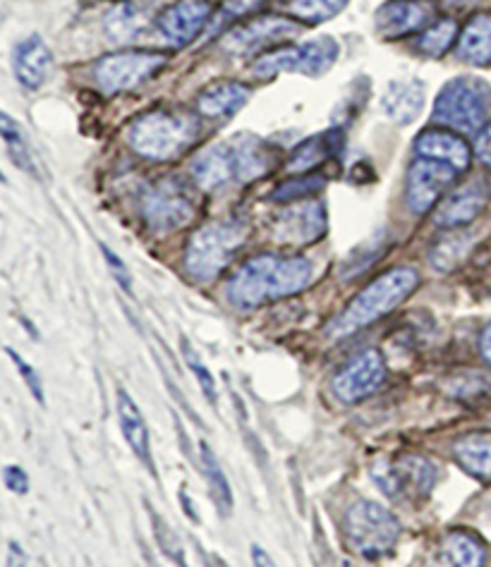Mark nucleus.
Listing matches in <instances>:
<instances>
[{
	"mask_svg": "<svg viewBox=\"0 0 491 567\" xmlns=\"http://www.w3.org/2000/svg\"><path fill=\"white\" fill-rule=\"evenodd\" d=\"M311 282V264L305 257L257 254L228 280V300L237 309H257L266 302L303 292Z\"/></svg>",
	"mask_w": 491,
	"mask_h": 567,
	"instance_id": "nucleus-1",
	"label": "nucleus"
},
{
	"mask_svg": "<svg viewBox=\"0 0 491 567\" xmlns=\"http://www.w3.org/2000/svg\"><path fill=\"white\" fill-rule=\"evenodd\" d=\"M420 274L410 266L393 268V271L371 280L369 286L355 297L348 309L340 315L331 328V338H348L362 328L371 326L377 319L391 315L396 307L403 305L408 297L418 290Z\"/></svg>",
	"mask_w": 491,
	"mask_h": 567,
	"instance_id": "nucleus-2",
	"label": "nucleus"
},
{
	"mask_svg": "<svg viewBox=\"0 0 491 567\" xmlns=\"http://www.w3.org/2000/svg\"><path fill=\"white\" fill-rule=\"evenodd\" d=\"M249 226L241 216H228L209 223L202 230L192 235V240L185 251L187 274L195 280H214L223 274L237 249L247 240Z\"/></svg>",
	"mask_w": 491,
	"mask_h": 567,
	"instance_id": "nucleus-3",
	"label": "nucleus"
},
{
	"mask_svg": "<svg viewBox=\"0 0 491 567\" xmlns=\"http://www.w3.org/2000/svg\"><path fill=\"white\" fill-rule=\"evenodd\" d=\"M195 117L171 111H152L140 115L127 130V142L135 152L152 161H171L181 156L197 140Z\"/></svg>",
	"mask_w": 491,
	"mask_h": 567,
	"instance_id": "nucleus-4",
	"label": "nucleus"
},
{
	"mask_svg": "<svg viewBox=\"0 0 491 567\" xmlns=\"http://www.w3.org/2000/svg\"><path fill=\"white\" fill-rule=\"evenodd\" d=\"M344 536L357 556L379 558L398 544L400 522L381 503L355 501L344 517Z\"/></svg>",
	"mask_w": 491,
	"mask_h": 567,
	"instance_id": "nucleus-5",
	"label": "nucleus"
},
{
	"mask_svg": "<svg viewBox=\"0 0 491 567\" xmlns=\"http://www.w3.org/2000/svg\"><path fill=\"white\" fill-rule=\"evenodd\" d=\"M491 109V89L474 78H456L446 84L434 103L439 123L460 132H478L487 123Z\"/></svg>",
	"mask_w": 491,
	"mask_h": 567,
	"instance_id": "nucleus-6",
	"label": "nucleus"
},
{
	"mask_svg": "<svg viewBox=\"0 0 491 567\" xmlns=\"http://www.w3.org/2000/svg\"><path fill=\"white\" fill-rule=\"evenodd\" d=\"M338 58V43L331 37L297 43V47L264 53L255 63L257 78H276V74H307V78H321L329 72Z\"/></svg>",
	"mask_w": 491,
	"mask_h": 567,
	"instance_id": "nucleus-7",
	"label": "nucleus"
},
{
	"mask_svg": "<svg viewBox=\"0 0 491 567\" xmlns=\"http://www.w3.org/2000/svg\"><path fill=\"white\" fill-rule=\"evenodd\" d=\"M197 202L192 189L177 177H163L146 189L142 214L154 233H173L195 218Z\"/></svg>",
	"mask_w": 491,
	"mask_h": 567,
	"instance_id": "nucleus-8",
	"label": "nucleus"
},
{
	"mask_svg": "<svg viewBox=\"0 0 491 567\" xmlns=\"http://www.w3.org/2000/svg\"><path fill=\"white\" fill-rule=\"evenodd\" d=\"M439 480V470L431 460L420 455H406L396 462L379 460L371 467V482H375L386 496L400 498H424L431 494Z\"/></svg>",
	"mask_w": 491,
	"mask_h": 567,
	"instance_id": "nucleus-9",
	"label": "nucleus"
},
{
	"mask_svg": "<svg viewBox=\"0 0 491 567\" xmlns=\"http://www.w3.org/2000/svg\"><path fill=\"white\" fill-rule=\"evenodd\" d=\"M168 58L161 53H117L101 58L94 70L96 84L101 92L106 94H121L127 89H137L146 80H152L158 70L166 68Z\"/></svg>",
	"mask_w": 491,
	"mask_h": 567,
	"instance_id": "nucleus-10",
	"label": "nucleus"
},
{
	"mask_svg": "<svg viewBox=\"0 0 491 567\" xmlns=\"http://www.w3.org/2000/svg\"><path fill=\"white\" fill-rule=\"evenodd\" d=\"M386 383V362L379 350H365L338 371L331 379L334 395L346 402V405H355L362 402L369 395H375L379 388Z\"/></svg>",
	"mask_w": 491,
	"mask_h": 567,
	"instance_id": "nucleus-11",
	"label": "nucleus"
},
{
	"mask_svg": "<svg viewBox=\"0 0 491 567\" xmlns=\"http://www.w3.org/2000/svg\"><path fill=\"white\" fill-rule=\"evenodd\" d=\"M297 32H300V27L293 20L269 14V18H257L231 29V32L223 37L221 49L235 58H247L276 47V43L295 37Z\"/></svg>",
	"mask_w": 491,
	"mask_h": 567,
	"instance_id": "nucleus-12",
	"label": "nucleus"
},
{
	"mask_svg": "<svg viewBox=\"0 0 491 567\" xmlns=\"http://www.w3.org/2000/svg\"><path fill=\"white\" fill-rule=\"evenodd\" d=\"M274 240L305 247L326 235V206L321 202H293L274 218Z\"/></svg>",
	"mask_w": 491,
	"mask_h": 567,
	"instance_id": "nucleus-13",
	"label": "nucleus"
},
{
	"mask_svg": "<svg viewBox=\"0 0 491 567\" xmlns=\"http://www.w3.org/2000/svg\"><path fill=\"white\" fill-rule=\"evenodd\" d=\"M456 171L437 161H418L408 171V206L412 214H429L437 206L441 194L456 181Z\"/></svg>",
	"mask_w": 491,
	"mask_h": 567,
	"instance_id": "nucleus-14",
	"label": "nucleus"
},
{
	"mask_svg": "<svg viewBox=\"0 0 491 567\" xmlns=\"http://www.w3.org/2000/svg\"><path fill=\"white\" fill-rule=\"evenodd\" d=\"M437 8L431 0H389L377 12V32L383 39H400L420 32L434 20Z\"/></svg>",
	"mask_w": 491,
	"mask_h": 567,
	"instance_id": "nucleus-15",
	"label": "nucleus"
},
{
	"mask_svg": "<svg viewBox=\"0 0 491 567\" xmlns=\"http://www.w3.org/2000/svg\"><path fill=\"white\" fill-rule=\"evenodd\" d=\"M209 18H212V3H206V0H181V3L171 6L161 14L158 32L171 43V47L181 49L200 37Z\"/></svg>",
	"mask_w": 491,
	"mask_h": 567,
	"instance_id": "nucleus-16",
	"label": "nucleus"
},
{
	"mask_svg": "<svg viewBox=\"0 0 491 567\" xmlns=\"http://www.w3.org/2000/svg\"><path fill=\"white\" fill-rule=\"evenodd\" d=\"M14 78L27 89H41L53 74V53L39 34L27 37L12 53Z\"/></svg>",
	"mask_w": 491,
	"mask_h": 567,
	"instance_id": "nucleus-17",
	"label": "nucleus"
},
{
	"mask_svg": "<svg viewBox=\"0 0 491 567\" xmlns=\"http://www.w3.org/2000/svg\"><path fill=\"white\" fill-rule=\"evenodd\" d=\"M415 152L427 161L443 163V166L453 168L456 173H463L470 166V148L458 137V134L443 132V130H424L418 140H415Z\"/></svg>",
	"mask_w": 491,
	"mask_h": 567,
	"instance_id": "nucleus-18",
	"label": "nucleus"
},
{
	"mask_svg": "<svg viewBox=\"0 0 491 567\" xmlns=\"http://www.w3.org/2000/svg\"><path fill=\"white\" fill-rule=\"evenodd\" d=\"M117 422H121V431L125 436V443L130 451L137 455V460L146 470L156 472L154 457H152V436H149V426L140 405L127 391H117Z\"/></svg>",
	"mask_w": 491,
	"mask_h": 567,
	"instance_id": "nucleus-19",
	"label": "nucleus"
},
{
	"mask_svg": "<svg viewBox=\"0 0 491 567\" xmlns=\"http://www.w3.org/2000/svg\"><path fill=\"white\" fill-rule=\"evenodd\" d=\"M192 177H195L197 185L204 189H221L237 181L233 144L221 142L202 152L192 161Z\"/></svg>",
	"mask_w": 491,
	"mask_h": 567,
	"instance_id": "nucleus-20",
	"label": "nucleus"
},
{
	"mask_svg": "<svg viewBox=\"0 0 491 567\" xmlns=\"http://www.w3.org/2000/svg\"><path fill=\"white\" fill-rule=\"evenodd\" d=\"M424 109V84L420 80H393L381 96L383 115L396 125H410Z\"/></svg>",
	"mask_w": 491,
	"mask_h": 567,
	"instance_id": "nucleus-21",
	"label": "nucleus"
},
{
	"mask_svg": "<svg viewBox=\"0 0 491 567\" xmlns=\"http://www.w3.org/2000/svg\"><path fill=\"white\" fill-rule=\"evenodd\" d=\"M482 208H484V189L482 185L472 183L456 189L451 197L443 199V204L439 206V212L434 216V223L439 228L458 230L463 226H470V223L482 214Z\"/></svg>",
	"mask_w": 491,
	"mask_h": 567,
	"instance_id": "nucleus-22",
	"label": "nucleus"
},
{
	"mask_svg": "<svg viewBox=\"0 0 491 567\" xmlns=\"http://www.w3.org/2000/svg\"><path fill=\"white\" fill-rule=\"evenodd\" d=\"M249 101V89L241 82H216L206 86L197 99L200 113L212 121H231Z\"/></svg>",
	"mask_w": 491,
	"mask_h": 567,
	"instance_id": "nucleus-23",
	"label": "nucleus"
},
{
	"mask_svg": "<svg viewBox=\"0 0 491 567\" xmlns=\"http://www.w3.org/2000/svg\"><path fill=\"white\" fill-rule=\"evenodd\" d=\"M231 144L235 152L237 181L241 183H252L272 171L274 152L255 134H241V137L231 140Z\"/></svg>",
	"mask_w": 491,
	"mask_h": 567,
	"instance_id": "nucleus-24",
	"label": "nucleus"
},
{
	"mask_svg": "<svg viewBox=\"0 0 491 567\" xmlns=\"http://www.w3.org/2000/svg\"><path fill=\"white\" fill-rule=\"evenodd\" d=\"M453 455L460 467L474 480L491 482V434H468L453 443Z\"/></svg>",
	"mask_w": 491,
	"mask_h": 567,
	"instance_id": "nucleus-25",
	"label": "nucleus"
},
{
	"mask_svg": "<svg viewBox=\"0 0 491 567\" xmlns=\"http://www.w3.org/2000/svg\"><path fill=\"white\" fill-rule=\"evenodd\" d=\"M441 554L451 567H484L487 546L472 532H449L441 542Z\"/></svg>",
	"mask_w": 491,
	"mask_h": 567,
	"instance_id": "nucleus-26",
	"label": "nucleus"
},
{
	"mask_svg": "<svg viewBox=\"0 0 491 567\" xmlns=\"http://www.w3.org/2000/svg\"><path fill=\"white\" fill-rule=\"evenodd\" d=\"M458 55L470 65H489L491 63V18L478 14L468 22L460 34Z\"/></svg>",
	"mask_w": 491,
	"mask_h": 567,
	"instance_id": "nucleus-27",
	"label": "nucleus"
},
{
	"mask_svg": "<svg viewBox=\"0 0 491 567\" xmlns=\"http://www.w3.org/2000/svg\"><path fill=\"white\" fill-rule=\"evenodd\" d=\"M340 146H344V137H340V132L336 130L315 134V137H309L307 142H303L295 148L290 158V171L305 173V171L317 168L324 161H329L334 154H338Z\"/></svg>",
	"mask_w": 491,
	"mask_h": 567,
	"instance_id": "nucleus-28",
	"label": "nucleus"
},
{
	"mask_svg": "<svg viewBox=\"0 0 491 567\" xmlns=\"http://www.w3.org/2000/svg\"><path fill=\"white\" fill-rule=\"evenodd\" d=\"M144 18L142 12L137 10V6L132 3H121L115 6L109 14H106V37L115 43H127V41H135L142 32H144Z\"/></svg>",
	"mask_w": 491,
	"mask_h": 567,
	"instance_id": "nucleus-29",
	"label": "nucleus"
},
{
	"mask_svg": "<svg viewBox=\"0 0 491 567\" xmlns=\"http://www.w3.org/2000/svg\"><path fill=\"white\" fill-rule=\"evenodd\" d=\"M472 245V235L456 230V233H446L437 245L429 251V261L437 271H451L460 261L466 259V254L470 251Z\"/></svg>",
	"mask_w": 491,
	"mask_h": 567,
	"instance_id": "nucleus-30",
	"label": "nucleus"
},
{
	"mask_svg": "<svg viewBox=\"0 0 491 567\" xmlns=\"http://www.w3.org/2000/svg\"><path fill=\"white\" fill-rule=\"evenodd\" d=\"M200 457H202V467H204V476H206V484H209L214 501L221 505L223 513H231L233 511V488L226 472H223L221 462L216 460L214 451L209 447V443L202 441L200 443Z\"/></svg>",
	"mask_w": 491,
	"mask_h": 567,
	"instance_id": "nucleus-31",
	"label": "nucleus"
},
{
	"mask_svg": "<svg viewBox=\"0 0 491 567\" xmlns=\"http://www.w3.org/2000/svg\"><path fill=\"white\" fill-rule=\"evenodd\" d=\"M0 140H3L8 144V152H10V158L18 163V166L27 173H37V166H34V158H32V152H29V146L24 142V134H22V127L18 125V121H12V117L8 113L0 111Z\"/></svg>",
	"mask_w": 491,
	"mask_h": 567,
	"instance_id": "nucleus-32",
	"label": "nucleus"
},
{
	"mask_svg": "<svg viewBox=\"0 0 491 567\" xmlns=\"http://www.w3.org/2000/svg\"><path fill=\"white\" fill-rule=\"evenodd\" d=\"M146 511H149V522H152V534L154 539L161 548V554L171 558L177 567H187V560H185V548L181 544V539H177V534L171 529V525L166 519H163L152 505L146 503Z\"/></svg>",
	"mask_w": 491,
	"mask_h": 567,
	"instance_id": "nucleus-33",
	"label": "nucleus"
},
{
	"mask_svg": "<svg viewBox=\"0 0 491 567\" xmlns=\"http://www.w3.org/2000/svg\"><path fill=\"white\" fill-rule=\"evenodd\" d=\"M348 0H293L290 12L309 24H319L334 20L338 12H344Z\"/></svg>",
	"mask_w": 491,
	"mask_h": 567,
	"instance_id": "nucleus-34",
	"label": "nucleus"
},
{
	"mask_svg": "<svg viewBox=\"0 0 491 567\" xmlns=\"http://www.w3.org/2000/svg\"><path fill=\"white\" fill-rule=\"evenodd\" d=\"M456 32H458V27L453 20H439L431 27H427L420 37L422 53H427L429 58H441L453 43Z\"/></svg>",
	"mask_w": 491,
	"mask_h": 567,
	"instance_id": "nucleus-35",
	"label": "nucleus"
},
{
	"mask_svg": "<svg viewBox=\"0 0 491 567\" xmlns=\"http://www.w3.org/2000/svg\"><path fill=\"white\" fill-rule=\"evenodd\" d=\"M324 177L317 175H307V177H297V181L283 183L276 192H274V202L280 204H293V202H305L311 194H317L319 189H324Z\"/></svg>",
	"mask_w": 491,
	"mask_h": 567,
	"instance_id": "nucleus-36",
	"label": "nucleus"
},
{
	"mask_svg": "<svg viewBox=\"0 0 491 567\" xmlns=\"http://www.w3.org/2000/svg\"><path fill=\"white\" fill-rule=\"evenodd\" d=\"M183 354H185V362H187V367H190V371H192V377L197 379V383H200V388H202V393H204V398L212 402V405H216L218 402V388H216V381H214V377H212V371H209V367H204V362L200 360V354L192 350L187 342H183Z\"/></svg>",
	"mask_w": 491,
	"mask_h": 567,
	"instance_id": "nucleus-37",
	"label": "nucleus"
},
{
	"mask_svg": "<svg viewBox=\"0 0 491 567\" xmlns=\"http://www.w3.org/2000/svg\"><path fill=\"white\" fill-rule=\"evenodd\" d=\"M8 352V357L10 360L14 362V367H18V371H20V377L24 379V383H27V388H29V393L34 395V400L39 402V405H47V395H43V385H41V377L37 374V369L32 367V364H27L22 357L14 352V350H6Z\"/></svg>",
	"mask_w": 491,
	"mask_h": 567,
	"instance_id": "nucleus-38",
	"label": "nucleus"
},
{
	"mask_svg": "<svg viewBox=\"0 0 491 567\" xmlns=\"http://www.w3.org/2000/svg\"><path fill=\"white\" fill-rule=\"evenodd\" d=\"M101 251H103V259H106V264H109V268H111V274H113L117 286H121L127 295H132V276H130V271H127L125 261H123L121 257H117L115 251H111L106 245L101 247Z\"/></svg>",
	"mask_w": 491,
	"mask_h": 567,
	"instance_id": "nucleus-39",
	"label": "nucleus"
},
{
	"mask_svg": "<svg viewBox=\"0 0 491 567\" xmlns=\"http://www.w3.org/2000/svg\"><path fill=\"white\" fill-rule=\"evenodd\" d=\"M3 482H6V488L12 491V494H18V496L29 494V476H27V472H24L22 467H18V465L6 467Z\"/></svg>",
	"mask_w": 491,
	"mask_h": 567,
	"instance_id": "nucleus-40",
	"label": "nucleus"
},
{
	"mask_svg": "<svg viewBox=\"0 0 491 567\" xmlns=\"http://www.w3.org/2000/svg\"><path fill=\"white\" fill-rule=\"evenodd\" d=\"M259 3L262 0H228L226 8H223V18H237V14H245Z\"/></svg>",
	"mask_w": 491,
	"mask_h": 567,
	"instance_id": "nucleus-41",
	"label": "nucleus"
},
{
	"mask_svg": "<svg viewBox=\"0 0 491 567\" xmlns=\"http://www.w3.org/2000/svg\"><path fill=\"white\" fill-rule=\"evenodd\" d=\"M6 567H29V558L24 554V548L18 542L8 544V560Z\"/></svg>",
	"mask_w": 491,
	"mask_h": 567,
	"instance_id": "nucleus-42",
	"label": "nucleus"
},
{
	"mask_svg": "<svg viewBox=\"0 0 491 567\" xmlns=\"http://www.w3.org/2000/svg\"><path fill=\"white\" fill-rule=\"evenodd\" d=\"M478 156L487 163V166H491V123L480 132V137H478Z\"/></svg>",
	"mask_w": 491,
	"mask_h": 567,
	"instance_id": "nucleus-43",
	"label": "nucleus"
},
{
	"mask_svg": "<svg viewBox=\"0 0 491 567\" xmlns=\"http://www.w3.org/2000/svg\"><path fill=\"white\" fill-rule=\"evenodd\" d=\"M252 563H255V567H278L276 563H274V558L266 554V550L262 548V546H252Z\"/></svg>",
	"mask_w": 491,
	"mask_h": 567,
	"instance_id": "nucleus-44",
	"label": "nucleus"
},
{
	"mask_svg": "<svg viewBox=\"0 0 491 567\" xmlns=\"http://www.w3.org/2000/svg\"><path fill=\"white\" fill-rule=\"evenodd\" d=\"M480 348H482V354H484V360L491 364V323L484 328V333H482V340H480Z\"/></svg>",
	"mask_w": 491,
	"mask_h": 567,
	"instance_id": "nucleus-45",
	"label": "nucleus"
},
{
	"mask_svg": "<svg viewBox=\"0 0 491 567\" xmlns=\"http://www.w3.org/2000/svg\"><path fill=\"white\" fill-rule=\"evenodd\" d=\"M181 501H183V507H185L187 517H192V519H195V522H200V517H197V511H195V505H192V501L187 503V494H185V488H181Z\"/></svg>",
	"mask_w": 491,
	"mask_h": 567,
	"instance_id": "nucleus-46",
	"label": "nucleus"
},
{
	"mask_svg": "<svg viewBox=\"0 0 491 567\" xmlns=\"http://www.w3.org/2000/svg\"><path fill=\"white\" fill-rule=\"evenodd\" d=\"M446 3H451V6H460V8H463V6H470V3H474V0H446Z\"/></svg>",
	"mask_w": 491,
	"mask_h": 567,
	"instance_id": "nucleus-47",
	"label": "nucleus"
},
{
	"mask_svg": "<svg viewBox=\"0 0 491 567\" xmlns=\"http://www.w3.org/2000/svg\"><path fill=\"white\" fill-rule=\"evenodd\" d=\"M0 183H6V175L3 173H0Z\"/></svg>",
	"mask_w": 491,
	"mask_h": 567,
	"instance_id": "nucleus-48",
	"label": "nucleus"
}]
</instances>
